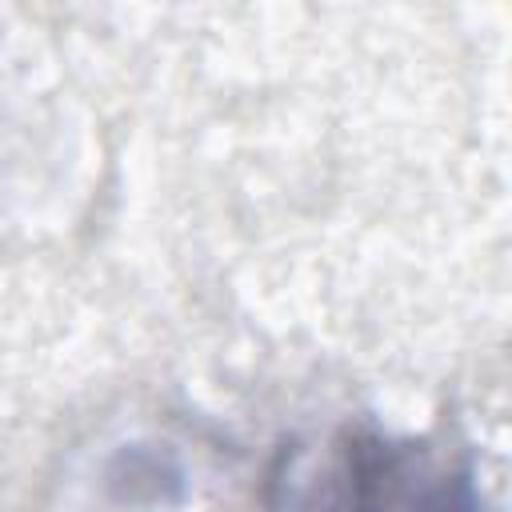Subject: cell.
Returning <instances> with one entry per match:
<instances>
[{
	"label": "cell",
	"mask_w": 512,
	"mask_h": 512,
	"mask_svg": "<svg viewBox=\"0 0 512 512\" xmlns=\"http://www.w3.org/2000/svg\"><path fill=\"white\" fill-rule=\"evenodd\" d=\"M288 512H480L468 464L416 436L344 432L300 476Z\"/></svg>",
	"instance_id": "1"
}]
</instances>
